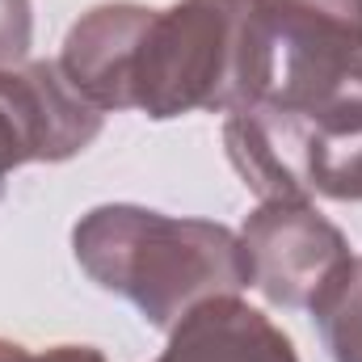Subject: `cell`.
Returning a JSON list of instances; mask_svg holds the SVG:
<instances>
[{
  "label": "cell",
  "mask_w": 362,
  "mask_h": 362,
  "mask_svg": "<svg viewBox=\"0 0 362 362\" xmlns=\"http://www.w3.org/2000/svg\"><path fill=\"white\" fill-rule=\"evenodd\" d=\"M72 253L101 291L122 295L165 333L198 303L253 286L240 232L135 202H105L81 215L72 228Z\"/></svg>",
  "instance_id": "obj_1"
},
{
  "label": "cell",
  "mask_w": 362,
  "mask_h": 362,
  "mask_svg": "<svg viewBox=\"0 0 362 362\" xmlns=\"http://www.w3.org/2000/svg\"><path fill=\"white\" fill-rule=\"evenodd\" d=\"M270 89V38L262 0H177L152 8L135 42L127 110L156 122L181 114H232Z\"/></svg>",
  "instance_id": "obj_2"
},
{
  "label": "cell",
  "mask_w": 362,
  "mask_h": 362,
  "mask_svg": "<svg viewBox=\"0 0 362 362\" xmlns=\"http://www.w3.org/2000/svg\"><path fill=\"white\" fill-rule=\"evenodd\" d=\"M223 148L262 202L312 194L362 202V110L295 118L257 101L228 114Z\"/></svg>",
  "instance_id": "obj_3"
},
{
  "label": "cell",
  "mask_w": 362,
  "mask_h": 362,
  "mask_svg": "<svg viewBox=\"0 0 362 362\" xmlns=\"http://www.w3.org/2000/svg\"><path fill=\"white\" fill-rule=\"evenodd\" d=\"M266 105L295 118L362 110V0H262Z\"/></svg>",
  "instance_id": "obj_4"
},
{
  "label": "cell",
  "mask_w": 362,
  "mask_h": 362,
  "mask_svg": "<svg viewBox=\"0 0 362 362\" xmlns=\"http://www.w3.org/2000/svg\"><path fill=\"white\" fill-rule=\"evenodd\" d=\"M240 245L249 253L253 286L274 308L312 312L350 270V240L333 219L316 211L312 198H270L262 202L245 228Z\"/></svg>",
  "instance_id": "obj_5"
},
{
  "label": "cell",
  "mask_w": 362,
  "mask_h": 362,
  "mask_svg": "<svg viewBox=\"0 0 362 362\" xmlns=\"http://www.w3.org/2000/svg\"><path fill=\"white\" fill-rule=\"evenodd\" d=\"M101 118L72 89L59 59L0 68V181L21 165L72 160L101 135Z\"/></svg>",
  "instance_id": "obj_6"
},
{
  "label": "cell",
  "mask_w": 362,
  "mask_h": 362,
  "mask_svg": "<svg viewBox=\"0 0 362 362\" xmlns=\"http://www.w3.org/2000/svg\"><path fill=\"white\" fill-rule=\"evenodd\" d=\"M152 4L139 0H110L93 4L81 13L64 38L59 68L72 81V89L89 101L93 110H127V81H131V59L135 42L148 25Z\"/></svg>",
  "instance_id": "obj_7"
},
{
  "label": "cell",
  "mask_w": 362,
  "mask_h": 362,
  "mask_svg": "<svg viewBox=\"0 0 362 362\" xmlns=\"http://www.w3.org/2000/svg\"><path fill=\"white\" fill-rule=\"evenodd\" d=\"M156 362H299V350L266 312L219 295L169 329V346Z\"/></svg>",
  "instance_id": "obj_8"
},
{
  "label": "cell",
  "mask_w": 362,
  "mask_h": 362,
  "mask_svg": "<svg viewBox=\"0 0 362 362\" xmlns=\"http://www.w3.org/2000/svg\"><path fill=\"white\" fill-rule=\"evenodd\" d=\"M333 362H362V257L350 262L341 282L312 308Z\"/></svg>",
  "instance_id": "obj_9"
},
{
  "label": "cell",
  "mask_w": 362,
  "mask_h": 362,
  "mask_svg": "<svg viewBox=\"0 0 362 362\" xmlns=\"http://www.w3.org/2000/svg\"><path fill=\"white\" fill-rule=\"evenodd\" d=\"M34 42V4L30 0H0V68L25 64Z\"/></svg>",
  "instance_id": "obj_10"
},
{
  "label": "cell",
  "mask_w": 362,
  "mask_h": 362,
  "mask_svg": "<svg viewBox=\"0 0 362 362\" xmlns=\"http://www.w3.org/2000/svg\"><path fill=\"white\" fill-rule=\"evenodd\" d=\"M0 362H105L97 346H47V350H30L21 341L0 337Z\"/></svg>",
  "instance_id": "obj_11"
}]
</instances>
